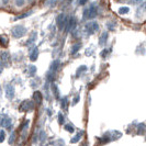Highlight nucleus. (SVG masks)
<instances>
[{
	"label": "nucleus",
	"mask_w": 146,
	"mask_h": 146,
	"mask_svg": "<svg viewBox=\"0 0 146 146\" xmlns=\"http://www.w3.org/2000/svg\"><path fill=\"white\" fill-rule=\"evenodd\" d=\"M52 89H53V92L56 97V99H59V95H58V88L55 84H52Z\"/></svg>",
	"instance_id": "nucleus-18"
},
{
	"label": "nucleus",
	"mask_w": 146,
	"mask_h": 146,
	"mask_svg": "<svg viewBox=\"0 0 146 146\" xmlns=\"http://www.w3.org/2000/svg\"><path fill=\"white\" fill-rule=\"evenodd\" d=\"M36 73V67L34 65H31L30 66V76H34Z\"/></svg>",
	"instance_id": "nucleus-21"
},
{
	"label": "nucleus",
	"mask_w": 146,
	"mask_h": 146,
	"mask_svg": "<svg viewBox=\"0 0 146 146\" xmlns=\"http://www.w3.org/2000/svg\"><path fill=\"white\" fill-rule=\"evenodd\" d=\"M15 6L17 7H19V8H21V7H23L24 6V0H15Z\"/></svg>",
	"instance_id": "nucleus-22"
},
{
	"label": "nucleus",
	"mask_w": 146,
	"mask_h": 146,
	"mask_svg": "<svg viewBox=\"0 0 146 146\" xmlns=\"http://www.w3.org/2000/svg\"><path fill=\"white\" fill-rule=\"evenodd\" d=\"M25 33H27V29L23 25H15L11 30V34L15 38H21L22 36L25 35Z\"/></svg>",
	"instance_id": "nucleus-2"
},
{
	"label": "nucleus",
	"mask_w": 146,
	"mask_h": 146,
	"mask_svg": "<svg viewBox=\"0 0 146 146\" xmlns=\"http://www.w3.org/2000/svg\"><path fill=\"white\" fill-rule=\"evenodd\" d=\"M33 98H34V100H35V102L37 104H40V103L42 102V94L40 91H35L33 94Z\"/></svg>",
	"instance_id": "nucleus-12"
},
{
	"label": "nucleus",
	"mask_w": 146,
	"mask_h": 146,
	"mask_svg": "<svg viewBox=\"0 0 146 146\" xmlns=\"http://www.w3.org/2000/svg\"><path fill=\"white\" fill-rule=\"evenodd\" d=\"M86 2H87V0H80V1H79V5H81V6H82V5H85Z\"/></svg>",
	"instance_id": "nucleus-31"
},
{
	"label": "nucleus",
	"mask_w": 146,
	"mask_h": 146,
	"mask_svg": "<svg viewBox=\"0 0 146 146\" xmlns=\"http://www.w3.org/2000/svg\"><path fill=\"white\" fill-rule=\"evenodd\" d=\"M80 47H81V44L80 43H77V44H75V45H73V47H72V51H70V53L72 54H76L77 52L80 50Z\"/></svg>",
	"instance_id": "nucleus-16"
},
{
	"label": "nucleus",
	"mask_w": 146,
	"mask_h": 146,
	"mask_svg": "<svg viewBox=\"0 0 146 146\" xmlns=\"http://www.w3.org/2000/svg\"><path fill=\"white\" fill-rule=\"evenodd\" d=\"M59 60H54L53 63H52V65L51 67H50V70H51L52 73H55L57 69H58V67H59Z\"/></svg>",
	"instance_id": "nucleus-13"
},
{
	"label": "nucleus",
	"mask_w": 146,
	"mask_h": 146,
	"mask_svg": "<svg viewBox=\"0 0 146 146\" xmlns=\"http://www.w3.org/2000/svg\"><path fill=\"white\" fill-rule=\"evenodd\" d=\"M119 15H127L129 12H130V8L129 7H121L120 9H119Z\"/></svg>",
	"instance_id": "nucleus-14"
},
{
	"label": "nucleus",
	"mask_w": 146,
	"mask_h": 146,
	"mask_svg": "<svg viewBox=\"0 0 146 146\" xmlns=\"http://www.w3.org/2000/svg\"><path fill=\"white\" fill-rule=\"evenodd\" d=\"M58 122L60 124H63L64 123V117H63V114L62 113H59L58 114Z\"/></svg>",
	"instance_id": "nucleus-28"
},
{
	"label": "nucleus",
	"mask_w": 146,
	"mask_h": 146,
	"mask_svg": "<svg viewBox=\"0 0 146 146\" xmlns=\"http://www.w3.org/2000/svg\"><path fill=\"white\" fill-rule=\"evenodd\" d=\"M78 101H79V97H76V98H75V101H74V104L76 102H78Z\"/></svg>",
	"instance_id": "nucleus-34"
},
{
	"label": "nucleus",
	"mask_w": 146,
	"mask_h": 146,
	"mask_svg": "<svg viewBox=\"0 0 146 146\" xmlns=\"http://www.w3.org/2000/svg\"><path fill=\"white\" fill-rule=\"evenodd\" d=\"M37 57H38V48L35 46V47H33V50L30 53V60L31 62H35Z\"/></svg>",
	"instance_id": "nucleus-8"
},
{
	"label": "nucleus",
	"mask_w": 146,
	"mask_h": 146,
	"mask_svg": "<svg viewBox=\"0 0 146 146\" xmlns=\"http://www.w3.org/2000/svg\"><path fill=\"white\" fill-rule=\"evenodd\" d=\"M60 107L64 111H67L68 110V99L67 97H64L62 100H60Z\"/></svg>",
	"instance_id": "nucleus-11"
},
{
	"label": "nucleus",
	"mask_w": 146,
	"mask_h": 146,
	"mask_svg": "<svg viewBox=\"0 0 146 146\" xmlns=\"http://www.w3.org/2000/svg\"><path fill=\"white\" fill-rule=\"evenodd\" d=\"M15 139V132H12V133H11V135H10V139H9V144H13Z\"/></svg>",
	"instance_id": "nucleus-24"
},
{
	"label": "nucleus",
	"mask_w": 146,
	"mask_h": 146,
	"mask_svg": "<svg viewBox=\"0 0 146 146\" xmlns=\"http://www.w3.org/2000/svg\"><path fill=\"white\" fill-rule=\"evenodd\" d=\"M29 1H32V0H29Z\"/></svg>",
	"instance_id": "nucleus-35"
},
{
	"label": "nucleus",
	"mask_w": 146,
	"mask_h": 146,
	"mask_svg": "<svg viewBox=\"0 0 146 146\" xmlns=\"http://www.w3.org/2000/svg\"><path fill=\"white\" fill-rule=\"evenodd\" d=\"M85 31L87 32L89 35L95 34V33H97L99 31V23L97 21L88 22V23H86V25H85Z\"/></svg>",
	"instance_id": "nucleus-3"
},
{
	"label": "nucleus",
	"mask_w": 146,
	"mask_h": 146,
	"mask_svg": "<svg viewBox=\"0 0 146 146\" xmlns=\"http://www.w3.org/2000/svg\"><path fill=\"white\" fill-rule=\"evenodd\" d=\"M87 70V66L86 65H82L80 67H78V69H77V72H76V75L77 76H80L81 73H84V72H86Z\"/></svg>",
	"instance_id": "nucleus-17"
},
{
	"label": "nucleus",
	"mask_w": 146,
	"mask_h": 146,
	"mask_svg": "<svg viewBox=\"0 0 146 146\" xmlns=\"http://www.w3.org/2000/svg\"><path fill=\"white\" fill-rule=\"evenodd\" d=\"M77 135H78V136H75L74 139H72V141H70L72 143H76V142H78V141H79V139H81V135H82V132H80V133H79V134H77Z\"/></svg>",
	"instance_id": "nucleus-23"
},
{
	"label": "nucleus",
	"mask_w": 146,
	"mask_h": 146,
	"mask_svg": "<svg viewBox=\"0 0 146 146\" xmlns=\"http://www.w3.org/2000/svg\"><path fill=\"white\" fill-rule=\"evenodd\" d=\"M68 21V18L66 17L64 13H59L56 17V25L59 30H64L66 27V23Z\"/></svg>",
	"instance_id": "nucleus-4"
},
{
	"label": "nucleus",
	"mask_w": 146,
	"mask_h": 146,
	"mask_svg": "<svg viewBox=\"0 0 146 146\" xmlns=\"http://www.w3.org/2000/svg\"><path fill=\"white\" fill-rule=\"evenodd\" d=\"M31 108H32V102H30V101H23L19 107L20 111H27L28 109H31Z\"/></svg>",
	"instance_id": "nucleus-9"
},
{
	"label": "nucleus",
	"mask_w": 146,
	"mask_h": 146,
	"mask_svg": "<svg viewBox=\"0 0 146 146\" xmlns=\"http://www.w3.org/2000/svg\"><path fill=\"white\" fill-rule=\"evenodd\" d=\"M2 69H3V65H2V63L0 62V74L2 73Z\"/></svg>",
	"instance_id": "nucleus-33"
},
{
	"label": "nucleus",
	"mask_w": 146,
	"mask_h": 146,
	"mask_svg": "<svg viewBox=\"0 0 146 146\" xmlns=\"http://www.w3.org/2000/svg\"><path fill=\"white\" fill-rule=\"evenodd\" d=\"M98 15V8L96 7L95 5H91L89 8H86L84 10L82 13V18L84 20H94Z\"/></svg>",
	"instance_id": "nucleus-1"
},
{
	"label": "nucleus",
	"mask_w": 146,
	"mask_h": 146,
	"mask_svg": "<svg viewBox=\"0 0 146 146\" xmlns=\"http://www.w3.org/2000/svg\"><path fill=\"white\" fill-rule=\"evenodd\" d=\"M31 15V12H27V13H24V15H19V17H17L15 18V20H18V19H23V18H25V17H28V15Z\"/></svg>",
	"instance_id": "nucleus-27"
},
{
	"label": "nucleus",
	"mask_w": 146,
	"mask_h": 146,
	"mask_svg": "<svg viewBox=\"0 0 146 146\" xmlns=\"http://www.w3.org/2000/svg\"><path fill=\"white\" fill-rule=\"evenodd\" d=\"M65 130H66V131H68L69 133H73V132H74L73 125H72V124H67V125L65 126Z\"/></svg>",
	"instance_id": "nucleus-25"
},
{
	"label": "nucleus",
	"mask_w": 146,
	"mask_h": 146,
	"mask_svg": "<svg viewBox=\"0 0 146 146\" xmlns=\"http://www.w3.org/2000/svg\"><path fill=\"white\" fill-rule=\"evenodd\" d=\"M5 137H6V133L3 131H0V143H2L5 141Z\"/></svg>",
	"instance_id": "nucleus-26"
},
{
	"label": "nucleus",
	"mask_w": 146,
	"mask_h": 146,
	"mask_svg": "<svg viewBox=\"0 0 146 146\" xmlns=\"http://www.w3.org/2000/svg\"><path fill=\"white\" fill-rule=\"evenodd\" d=\"M0 125L1 126H3V127H7V129H11V126H12V124H11V119L10 117H3L2 120H1V122H0Z\"/></svg>",
	"instance_id": "nucleus-7"
},
{
	"label": "nucleus",
	"mask_w": 146,
	"mask_h": 146,
	"mask_svg": "<svg viewBox=\"0 0 146 146\" xmlns=\"http://www.w3.org/2000/svg\"><path fill=\"white\" fill-rule=\"evenodd\" d=\"M8 60H9V54H8L7 52H2L1 53V62L3 64H7Z\"/></svg>",
	"instance_id": "nucleus-15"
},
{
	"label": "nucleus",
	"mask_w": 146,
	"mask_h": 146,
	"mask_svg": "<svg viewBox=\"0 0 146 146\" xmlns=\"http://www.w3.org/2000/svg\"><path fill=\"white\" fill-rule=\"evenodd\" d=\"M108 50H103L102 52H101V56H102V57H106V55H107V54H108Z\"/></svg>",
	"instance_id": "nucleus-30"
},
{
	"label": "nucleus",
	"mask_w": 146,
	"mask_h": 146,
	"mask_svg": "<svg viewBox=\"0 0 146 146\" xmlns=\"http://www.w3.org/2000/svg\"><path fill=\"white\" fill-rule=\"evenodd\" d=\"M107 25H108V29H109L110 31H112V30H114V23H113V24H112V23H111V22H109V23H108V24H107Z\"/></svg>",
	"instance_id": "nucleus-29"
},
{
	"label": "nucleus",
	"mask_w": 146,
	"mask_h": 146,
	"mask_svg": "<svg viewBox=\"0 0 146 146\" xmlns=\"http://www.w3.org/2000/svg\"><path fill=\"white\" fill-rule=\"evenodd\" d=\"M108 32H103L102 34H101V36L99 37V44L100 45H106L107 44V41H108Z\"/></svg>",
	"instance_id": "nucleus-10"
},
{
	"label": "nucleus",
	"mask_w": 146,
	"mask_h": 146,
	"mask_svg": "<svg viewBox=\"0 0 146 146\" xmlns=\"http://www.w3.org/2000/svg\"><path fill=\"white\" fill-rule=\"evenodd\" d=\"M0 44H1L2 46H7V44H8L7 37H5L3 35H0Z\"/></svg>",
	"instance_id": "nucleus-20"
},
{
	"label": "nucleus",
	"mask_w": 146,
	"mask_h": 146,
	"mask_svg": "<svg viewBox=\"0 0 146 146\" xmlns=\"http://www.w3.org/2000/svg\"><path fill=\"white\" fill-rule=\"evenodd\" d=\"M9 1H10V0H2V5H5V6H6V5L9 3Z\"/></svg>",
	"instance_id": "nucleus-32"
},
{
	"label": "nucleus",
	"mask_w": 146,
	"mask_h": 146,
	"mask_svg": "<svg viewBox=\"0 0 146 146\" xmlns=\"http://www.w3.org/2000/svg\"><path fill=\"white\" fill-rule=\"evenodd\" d=\"M35 40H36V32H33V33H32V36L27 41V45H29V44H31L32 42H34Z\"/></svg>",
	"instance_id": "nucleus-19"
},
{
	"label": "nucleus",
	"mask_w": 146,
	"mask_h": 146,
	"mask_svg": "<svg viewBox=\"0 0 146 146\" xmlns=\"http://www.w3.org/2000/svg\"><path fill=\"white\" fill-rule=\"evenodd\" d=\"M5 90H6V97L9 100H12L13 97H15V88H13V86L8 84L5 87Z\"/></svg>",
	"instance_id": "nucleus-6"
},
{
	"label": "nucleus",
	"mask_w": 146,
	"mask_h": 146,
	"mask_svg": "<svg viewBox=\"0 0 146 146\" xmlns=\"http://www.w3.org/2000/svg\"><path fill=\"white\" fill-rule=\"evenodd\" d=\"M76 27H77V20H76V18L75 17H70L68 19L67 23H66L65 31L66 32H72V31H74V30L76 29Z\"/></svg>",
	"instance_id": "nucleus-5"
}]
</instances>
